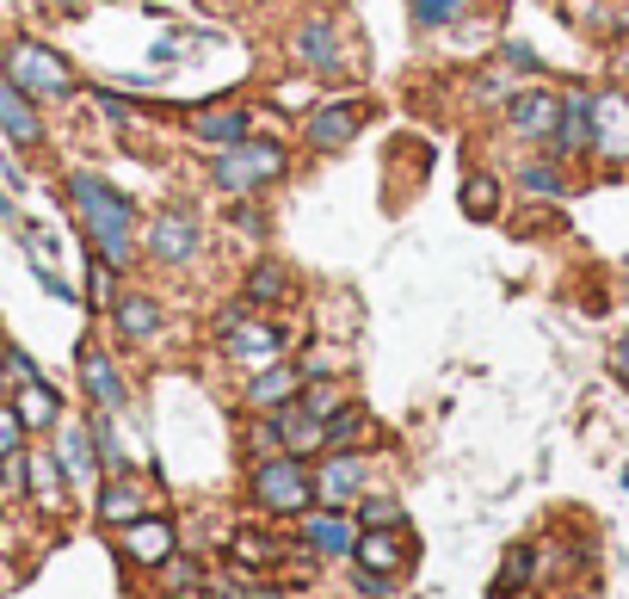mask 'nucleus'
<instances>
[{
  "label": "nucleus",
  "mask_w": 629,
  "mask_h": 599,
  "mask_svg": "<svg viewBox=\"0 0 629 599\" xmlns=\"http://www.w3.org/2000/svg\"><path fill=\"white\" fill-rule=\"evenodd\" d=\"M68 198H75L80 222H87V236H93L99 260L106 266H130L136 248H130V229H136V205H130L118 186H106L99 174H75L68 179Z\"/></svg>",
  "instance_id": "obj_1"
},
{
  "label": "nucleus",
  "mask_w": 629,
  "mask_h": 599,
  "mask_svg": "<svg viewBox=\"0 0 629 599\" xmlns=\"http://www.w3.org/2000/svg\"><path fill=\"white\" fill-rule=\"evenodd\" d=\"M278 174H284V149H278V142L241 137V142H229V149L217 155V186L222 192H260V186H272Z\"/></svg>",
  "instance_id": "obj_2"
},
{
  "label": "nucleus",
  "mask_w": 629,
  "mask_h": 599,
  "mask_svg": "<svg viewBox=\"0 0 629 599\" xmlns=\"http://www.w3.org/2000/svg\"><path fill=\"white\" fill-rule=\"evenodd\" d=\"M7 75H13V87H25L32 99H68V94H75L68 63L56 56V50H44V44H13Z\"/></svg>",
  "instance_id": "obj_3"
},
{
  "label": "nucleus",
  "mask_w": 629,
  "mask_h": 599,
  "mask_svg": "<svg viewBox=\"0 0 629 599\" xmlns=\"http://www.w3.org/2000/svg\"><path fill=\"white\" fill-rule=\"evenodd\" d=\"M253 501L272 507V513H309L314 501V476L297 458H266L253 470Z\"/></svg>",
  "instance_id": "obj_4"
},
{
  "label": "nucleus",
  "mask_w": 629,
  "mask_h": 599,
  "mask_svg": "<svg viewBox=\"0 0 629 599\" xmlns=\"http://www.w3.org/2000/svg\"><path fill=\"white\" fill-rule=\"evenodd\" d=\"M198 210H186V205H167L155 222H148V253L155 260H167V266H186L191 253H198Z\"/></svg>",
  "instance_id": "obj_5"
},
{
  "label": "nucleus",
  "mask_w": 629,
  "mask_h": 599,
  "mask_svg": "<svg viewBox=\"0 0 629 599\" xmlns=\"http://www.w3.org/2000/svg\"><path fill=\"white\" fill-rule=\"evenodd\" d=\"M222 352H235L241 364H272L284 352V334L266 328V322H247V309L222 316Z\"/></svg>",
  "instance_id": "obj_6"
},
{
  "label": "nucleus",
  "mask_w": 629,
  "mask_h": 599,
  "mask_svg": "<svg viewBox=\"0 0 629 599\" xmlns=\"http://www.w3.org/2000/svg\"><path fill=\"white\" fill-rule=\"evenodd\" d=\"M593 149L611 161H629V99L624 94L593 99Z\"/></svg>",
  "instance_id": "obj_7"
},
{
  "label": "nucleus",
  "mask_w": 629,
  "mask_h": 599,
  "mask_svg": "<svg viewBox=\"0 0 629 599\" xmlns=\"http://www.w3.org/2000/svg\"><path fill=\"white\" fill-rule=\"evenodd\" d=\"M0 130L13 142H44V124H37V111H32V94L25 87H13V75H0Z\"/></svg>",
  "instance_id": "obj_8"
},
{
  "label": "nucleus",
  "mask_w": 629,
  "mask_h": 599,
  "mask_svg": "<svg viewBox=\"0 0 629 599\" xmlns=\"http://www.w3.org/2000/svg\"><path fill=\"white\" fill-rule=\"evenodd\" d=\"M124 556H130V563L161 568L167 556H174V525H167V520H148V513H142L136 525H124Z\"/></svg>",
  "instance_id": "obj_9"
},
{
  "label": "nucleus",
  "mask_w": 629,
  "mask_h": 599,
  "mask_svg": "<svg viewBox=\"0 0 629 599\" xmlns=\"http://www.w3.org/2000/svg\"><path fill=\"white\" fill-rule=\"evenodd\" d=\"M302 537H309V551L314 556H352V544H358V525L346 520V513H309L302 520Z\"/></svg>",
  "instance_id": "obj_10"
},
{
  "label": "nucleus",
  "mask_w": 629,
  "mask_h": 599,
  "mask_svg": "<svg viewBox=\"0 0 629 599\" xmlns=\"http://www.w3.org/2000/svg\"><path fill=\"white\" fill-rule=\"evenodd\" d=\"M358 489H364V464L358 458H328V470L314 476V501L333 507V513H346Z\"/></svg>",
  "instance_id": "obj_11"
},
{
  "label": "nucleus",
  "mask_w": 629,
  "mask_h": 599,
  "mask_svg": "<svg viewBox=\"0 0 629 599\" xmlns=\"http://www.w3.org/2000/svg\"><path fill=\"white\" fill-rule=\"evenodd\" d=\"M555 149H562V155L593 149V99H586V94L562 99V111H555Z\"/></svg>",
  "instance_id": "obj_12"
},
{
  "label": "nucleus",
  "mask_w": 629,
  "mask_h": 599,
  "mask_svg": "<svg viewBox=\"0 0 629 599\" xmlns=\"http://www.w3.org/2000/svg\"><path fill=\"white\" fill-rule=\"evenodd\" d=\"M80 383H87V395H93L106 414H118L124 409V383H118V371H111V359L99 347H87L80 352Z\"/></svg>",
  "instance_id": "obj_13"
},
{
  "label": "nucleus",
  "mask_w": 629,
  "mask_h": 599,
  "mask_svg": "<svg viewBox=\"0 0 629 599\" xmlns=\"http://www.w3.org/2000/svg\"><path fill=\"white\" fill-rule=\"evenodd\" d=\"M364 106H346V99H333V106H321L309 118V142L314 149H340V142H352V130H358Z\"/></svg>",
  "instance_id": "obj_14"
},
{
  "label": "nucleus",
  "mask_w": 629,
  "mask_h": 599,
  "mask_svg": "<svg viewBox=\"0 0 629 599\" xmlns=\"http://www.w3.org/2000/svg\"><path fill=\"white\" fill-rule=\"evenodd\" d=\"M297 63L314 68V75H333V68H340V37H333L328 19H314V25L297 32Z\"/></svg>",
  "instance_id": "obj_15"
},
{
  "label": "nucleus",
  "mask_w": 629,
  "mask_h": 599,
  "mask_svg": "<svg viewBox=\"0 0 629 599\" xmlns=\"http://www.w3.org/2000/svg\"><path fill=\"white\" fill-rule=\"evenodd\" d=\"M142 513H148V489L142 482H111V489H99V520L106 525H136Z\"/></svg>",
  "instance_id": "obj_16"
},
{
  "label": "nucleus",
  "mask_w": 629,
  "mask_h": 599,
  "mask_svg": "<svg viewBox=\"0 0 629 599\" xmlns=\"http://www.w3.org/2000/svg\"><path fill=\"white\" fill-rule=\"evenodd\" d=\"M352 563H358L364 575H395V568H401V544H395L389 525H383V532H358V544H352Z\"/></svg>",
  "instance_id": "obj_17"
},
{
  "label": "nucleus",
  "mask_w": 629,
  "mask_h": 599,
  "mask_svg": "<svg viewBox=\"0 0 629 599\" xmlns=\"http://www.w3.org/2000/svg\"><path fill=\"white\" fill-rule=\"evenodd\" d=\"M297 390H302L297 364H266V371L247 383V402H253V409H284V402H290Z\"/></svg>",
  "instance_id": "obj_18"
},
{
  "label": "nucleus",
  "mask_w": 629,
  "mask_h": 599,
  "mask_svg": "<svg viewBox=\"0 0 629 599\" xmlns=\"http://www.w3.org/2000/svg\"><path fill=\"white\" fill-rule=\"evenodd\" d=\"M555 111H562L555 94H519L512 99V130L519 137H555Z\"/></svg>",
  "instance_id": "obj_19"
},
{
  "label": "nucleus",
  "mask_w": 629,
  "mask_h": 599,
  "mask_svg": "<svg viewBox=\"0 0 629 599\" xmlns=\"http://www.w3.org/2000/svg\"><path fill=\"white\" fill-rule=\"evenodd\" d=\"M111 316H118V334H124V340H148V334L161 328V309L148 297H136V291H124V297L111 303Z\"/></svg>",
  "instance_id": "obj_20"
},
{
  "label": "nucleus",
  "mask_w": 629,
  "mask_h": 599,
  "mask_svg": "<svg viewBox=\"0 0 629 599\" xmlns=\"http://www.w3.org/2000/svg\"><path fill=\"white\" fill-rule=\"evenodd\" d=\"M13 414H19V426H49L56 414H63V402H56V390L37 378V383H25V390H19V409Z\"/></svg>",
  "instance_id": "obj_21"
},
{
  "label": "nucleus",
  "mask_w": 629,
  "mask_h": 599,
  "mask_svg": "<svg viewBox=\"0 0 629 599\" xmlns=\"http://www.w3.org/2000/svg\"><path fill=\"white\" fill-rule=\"evenodd\" d=\"M247 106H229V111H205V118H198V137L205 142H222V149H229V142H241L247 137Z\"/></svg>",
  "instance_id": "obj_22"
},
{
  "label": "nucleus",
  "mask_w": 629,
  "mask_h": 599,
  "mask_svg": "<svg viewBox=\"0 0 629 599\" xmlns=\"http://www.w3.org/2000/svg\"><path fill=\"white\" fill-rule=\"evenodd\" d=\"M463 210H470L475 222H488L494 210H500V186H494L488 174H475V179H463Z\"/></svg>",
  "instance_id": "obj_23"
},
{
  "label": "nucleus",
  "mask_w": 629,
  "mask_h": 599,
  "mask_svg": "<svg viewBox=\"0 0 629 599\" xmlns=\"http://www.w3.org/2000/svg\"><path fill=\"white\" fill-rule=\"evenodd\" d=\"M32 494L44 507L63 501V470H56V458H49V451H37V458H32Z\"/></svg>",
  "instance_id": "obj_24"
},
{
  "label": "nucleus",
  "mask_w": 629,
  "mask_h": 599,
  "mask_svg": "<svg viewBox=\"0 0 629 599\" xmlns=\"http://www.w3.org/2000/svg\"><path fill=\"white\" fill-rule=\"evenodd\" d=\"M63 464L75 476H93V433H87V426H68L63 433Z\"/></svg>",
  "instance_id": "obj_25"
},
{
  "label": "nucleus",
  "mask_w": 629,
  "mask_h": 599,
  "mask_svg": "<svg viewBox=\"0 0 629 599\" xmlns=\"http://www.w3.org/2000/svg\"><path fill=\"white\" fill-rule=\"evenodd\" d=\"M371 433H377V426L364 421L358 409H340V414L328 421V445H358V439H371Z\"/></svg>",
  "instance_id": "obj_26"
},
{
  "label": "nucleus",
  "mask_w": 629,
  "mask_h": 599,
  "mask_svg": "<svg viewBox=\"0 0 629 599\" xmlns=\"http://www.w3.org/2000/svg\"><path fill=\"white\" fill-rule=\"evenodd\" d=\"M229 556H235V563H247V568H266V563H278V544H266L260 532H241L235 544H229Z\"/></svg>",
  "instance_id": "obj_27"
},
{
  "label": "nucleus",
  "mask_w": 629,
  "mask_h": 599,
  "mask_svg": "<svg viewBox=\"0 0 629 599\" xmlns=\"http://www.w3.org/2000/svg\"><path fill=\"white\" fill-rule=\"evenodd\" d=\"M284 291H290V272L284 266H260L247 279V303H272V297H284Z\"/></svg>",
  "instance_id": "obj_28"
},
{
  "label": "nucleus",
  "mask_w": 629,
  "mask_h": 599,
  "mask_svg": "<svg viewBox=\"0 0 629 599\" xmlns=\"http://www.w3.org/2000/svg\"><path fill=\"white\" fill-rule=\"evenodd\" d=\"M340 409H346V402H340V390H333V383H314V390L302 395V414H309V421H333Z\"/></svg>",
  "instance_id": "obj_29"
},
{
  "label": "nucleus",
  "mask_w": 629,
  "mask_h": 599,
  "mask_svg": "<svg viewBox=\"0 0 629 599\" xmlns=\"http://www.w3.org/2000/svg\"><path fill=\"white\" fill-rule=\"evenodd\" d=\"M451 19H456V0H413V25H420V32H439Z\"/></svg>",
  "instance_id": "obj_30"
},
{
  "label": "nucleus",
  "mask_w": 629,
  "mask_h": 599,
  "mask_svg": "<svg viewBox=\"0 0 629 599\" xmlns=\"http://www.w3.org/2000/svg\"><path fill=\"white\" fill-rule=\"evenodd\" d=\"M87 291H93V303H118V266H106V260H93V279H87Z\"/></svg>",
  "instance_id": "obj_31"
},
{
  "label": "nucleus",
  "mask_w": 629,
  "mask_h": 599,
  "mask_svg": "<svg viewBox=\"0 0 629 599\" xmlns=\"http://www.w3.org/2000/svg\"><path fill=\"white\" fill-rule=\"evenodd\" d=\"M525 192H543V198H562V174H555V167H537V161H531V167H525Z\"/></svg>",
  "instance_id": "obj_32"
},
{
  "label": "nucleus",
  "mask_w": 629,
  "mask_h": 599,
  "mask_svg": "<svg viewBox=\"0 0 629 599\" xmlns=\"http://www.w3.org/2000/svg\"><path fill=\"white\" fill-rule=\"evenodd\" d=\"M525 575H531V551H512V556H506V575L494 581V593H512V587H525Z\"/></svg>",
  "instance_id": "obj_33"
},
{
  "label": "nucleus",
  "mask_w": 629,
  "mask_h": 599,
  "mask_svg": "<svg viewBox=\"0 0 629 599\" xmlns=\"http://www.w3.org/2000/svg\"><path fill=\"white\" fill-rule=\"evenodd\" d=\"M364 525H371V532H383V525H401V507L377 494V501H364Z\"/></svg>",
  "instance_id": "obj_34"
},
{
  "label": "nucleus",
  "mask_w": 629,
  "mask_h": 599,
  "mask_svg": "<svg viewBox=\"0 0 629 599\" xmlns=\"http://www.w3.org/2000/svg\"><path fill=\"white\" fill-rule=\"evenodd\" d=\"M19 433H25V426H19V414L0 409V458H13V451H19Z\"/></svg>",
  "instance_id": "obj_35"
},
{
  "label": "nucleus",
  "mask_w": 629,
  "mask_h": 599,
  "mask_svg": "<svg viewBox=\"0 0 629 599\" xmlns=\"http://www.w3.org/2000/svg\"><path fill=\"white\" fill-rule=\"evenodd\" d=\"M167 568H174V587H191V581H198V568H191V563H174V556H167Z\"/></svg>",
  "instance_id": "obj_36"
},
{
  "label": "nucleus",
  "mask_w": 629,
  "mask_h": 599,
  "mask_svg": "<svg viewBox=\"0 0 629 599\" xmlns=\"http://www.w3.org/2000/svg\"><path fill=\"white\" fill-rule=\"evenodd\" d=\"M611 364H617V378L629 383V334H624V340H617V359H611Z\"/></svg>",
  "instance_id": "obj_37"
},
{
  "label": "nucleus",
  "mask_w": 629,
  "mask_h": 599,
  "mask_svg": "<svg viewBox=\"0 0 629 599\" xmlns=\"http://www.w3.org/2000/svg\"><path fill=\"white\" fill-rule=\"evenodd\" d=\"M253 599H284V593H253Z\"/></svg>",
  "instance_id": "obj_38"
},
{
  "label": "nucleus",
  "mask_w": 629,
  "mask_h": 599,
  "mask_svg": "<svg viewBox=\"0 0 629 599\" xmlns=\"http://www.w3.org/2000/svg\"><path fill=\"white\" fill-rule=\"evenodd\" d=\"M217 599H235V593H217Z\"/></svg>",
  "instance_id": "obj_39"
},
{
  "label": "nucleus",
  "mask_w": 629,
  "mask_h": 599,
  "mask_svg": "<svg viewBox=\"0 0 629 599\" xmlns=\"http://www.w3.org/2000/svg\"><path fill=\"white\" fill-rule=\"evenodd\" d=\"M167 599H179V593H167Z\"/></svg>",
  "instance_id": "obj_40"
},
{
  "label": "nucleus",
  "mask_w": 629,
  "mask_h": 599,
  "mask_svg": "<svg viewBox=\"0 0 629 599\" xmlns=\"http://www.w3.org/2000/svg\"><path fill=\"white\" fill-rule=\"evenodd\" d=\"M63 7H68V0H63Z\"/></svg>",
  "instance_id": "obj_41"
}]
</instances>
